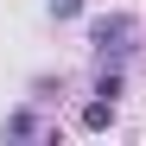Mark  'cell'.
<instances>
[{"instance_id":"obj_1","label":"cell","mask_w":146,"mask_h":146,"mask_svg":"<svg viewBox=\"0 0 146 146\" xmlns=\"http://www.w3.org/2000/svg\"><path fill=\"white\" fill-rule=\"evenodd\" d=\"M133 38H140V19H133V13H102V19H89V44H95L102 64H121V57L133 51Z\"/></svg>"},{"instance_id":"obj_2","label":"cell","mask_w":146,"mask_h":146,"mask_svg":"<svg viewBox=\"0 0 146 146\" xmlns=\"http://www.w3.org/2000/svg\"><path fill=\"white\" fill-rule=\"evenodd\" d=\"M83 127H89V133H108V127H114V102H108V95L83 108Z\"/></svg>"},{"instance_id":"obj_3","label":"cell","mask_w":146,"mask_h":146,"mask_svg":"<svg viewBox=\"0 0 146 146\" xmlns=\"http://www.w3.org/2000/svg\"><path fill=\"white\" fill-rule=\"evenodd\" d=\"M0 133H7V140H32V133H38V121L19 108V114H7V127H0Z\"/></svg>"},{"instance_id":"obj_4","label":"cell","mask_w":146,"mask_h":146,"mask_svg":"<svg viewBox=\"0 0 146 146\" xmlns=\"http://www.w3.org/2000/svg\"><path fill=\"white\" fill-rule=\"evenodd\" d=\"M83 13V0H51V19H76Z\"/></svg>"}]
</instances>
